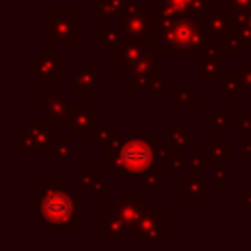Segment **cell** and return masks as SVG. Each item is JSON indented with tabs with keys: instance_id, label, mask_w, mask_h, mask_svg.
<instances>
[{
	"instance_id": "8fae6325",
	"label": "cell",
	"mask_w": 251,
	"mask_h": 251,
	"mask_svg": "<svg viewBox=\"0 0 251 251\" xmlns=\"http://www.w3.org/2000/svg\"><path fill=\"white\" fill-rule=\"evenodd\" d=\"M114 206H116L118 216H120L122 222L126 224L127 231H133L135 226L139 224L143 212H145L143 198H139V196H118Z\"/></svg>"
},
{
	"instance_id": "5bb4252c",
	"label": "cell",
	"mask_w": 251,
	"mask_h": 251,
	"mask_svg": "<svg viewBox=\"0 0 251 251\" xmlns=\"http://www.w3.org/2000/svg\"><path fill=\"white\" fill-rule=\"evenodd\" d=\"M224 55H198L196 59V80L198 82H220L224 76Z\"/></svg>"
},
{
	"instance_id": "ee69618b",
	"label": "cell",
	"mask_w": 251,
	"mask_h": 251,
	"mask_svg": "<svg viewBox=\"0 0 251 251\" xmlns=\"http://www.w3.org/2000/svg\"><path fill=\"white\" fill-rule=\"evenodd\" d=\"M239 159H241V163H247V161L251 159V151L243 147V151H241V155H239Z\"/></svg>"
},
{
	"instance_id": "30bf717a",
	"label": "cell",
	"mask_w": 251,
	"mask_h": 251,
	"mask_svg": "<svg viewBox=\"0 0 251 251\" xmlns=\"http://www.w3.org/2000/svg\"><path fill=\"white\" fill-rule=\"evenodd\" d=\"M98 126V110L90 106L88 98H82L78 102V108H75L71 118V133L73 135H88Z\"/></svg>"
},
{
	"instance_id": "484cf974",
	"label": "cell",
	"mask_w": 251,
	"mask_h": 251,
	"mask_svg": "<svg viewBox=\"0 0 251 251\" xmlns=\"http://www.w3.org/2000/svg\"><path fill=\"white\" fill-rule=\"evenodd\" d=\"M241 47H247L245 45V41H243V37L239 35V31L233 27L226 37H224V51H226V55H241Z\"/></svg>"
},
{
	"instance_id": "4fadbf2b",
	"label": "cell",
	"mask_w": 251,
	"mask_h": 251,
	"mask_svg": "<svg viewBox=\"0 0 251 251\" xmlns=\"http://www.w3.org/2000/svg\"><path fill=\"white\" fill-rule=\"evenodd\" d=\"M204 33L206 37H226L231 29H233V12L222 8V10H214L210 12L204 20Z\"/></svg>"
},
{
	"instance_id": "7a4b0ae2",
	"label": "cell",
	"mask_w": 251,
	"mask_h": 251,
	"mask_svg": "<svg viewBox=\"0 0 251 251\" xmlns=\"http://www.w3.org/2000/svg\"><path fill=\"white\" fill-rule=\"evenodd\" d=\"M37 226H51L55 233H78L80 231V204L82 200L69 194L59 178L45 180L37 190Z\"/></svg>"
},
{
	"instance_id": "f546056e",
	"label": "cell",
	"mask_w": 251,
	"mask_h": 251,
	"mask_svg": "<svg viewBox=\"0 0 251 251\" xmlns=\"http://www.w3.org/2000/svg\"><path fill=\"white\" fill-rule=\"evenodd\" d=\"M141 182L147 190H157L163 186V176H161V171H147L143 176H141Z\"/></svg>"
},
{
	"instance_id": "9c48e42d",
	"label": "cell",
	"mask_w": 251,
	"mask_h": 251,
	"mask_svg": "<svg viewBox=\"0 0 251 251\" xmlns=\"http://www.w3.org/2000/svg\"><path fill=\"white\" fill-rule=\"evenodd\" d=\"M96 231L98 233H104L108 241L112 243H122L126 241V224L122 222V218L118 216L116 212V206H108L104 214H100L96 218Z\"/></svg>"
},
{
	"instance_id": "ac0fdd59",
	"label": "cell",
	"mask_w": 251,
	"mask_h": 251,
	"mask_svg": "<svg viewBox=\"0 0 251 251\" xmlns=\"http://www.w3.org/2000/svg\"><path fill=\"white\" fill-rule=\"evenodd\" d=\"M198 141L196 133H190L184 126H176L169 133V147L171 151H188V145H194Z\"/></svg>"
},
{
	"instance_id": "6da1fadb",
	"label": "cell",
	"mask_w": 251,
	"mask_h": 251,
	"mask_svg": "<svg viewBox=\"0 0 251 251\" xmlns=\"http://www.w3.org/2000/svg\"><path fill=\"white\" fill-rule=\"evenodd\" d=\"M155 161V141L149 133L116 135L106 143V169L118 180L141 178Z\"/></svg>"
},
{
	"instance_id": "44dd1931",
	"label": "cell",
	"mask_w": 251,
	"mask_h": 251,
	"mask_svg": "<svg viewBox=\"0 0 251 251\" xmlns=\"http://www.w3.org/2000/svg\"><path fill=\"white\" fill-rule=\"evenodd\" d=\"M220 82H222V98L224 100H239L241 98V92L245 88L241 84L239 73H224Z\"/></svg>"
},
{
	"instance_id": "e575fe53",
	"label": "cell",
	"mask_w": 251,
	"mask_h": 251,
	"mask_svg": "<svg viewBox=\"0 0 251 251\" xmlns=\"http://www.w3.org/2000/svg\"><path fill=\"white\" fill-rule=\"evenodd\" d=\"M100 176H98V173L96 171H90V169H82L80 173H78V184L82 186V188H88L92 182H96Z\"/></svg>"
},
{
	"instance_id": "7402d4cb",
	"label": "cell",
	"mask_w": 251,
	"mask_h": 251,
	"mask_svg": "<svg viewBox=\"0 0 251 251\" xmlns=\"http://www.w3.org/2000/svg\"><path fill=\"white\" fill-rule=\"evenodd\" d=\"M204 155L212 165L214 163H229L233 159V147L229 143H206Z\"/></svg>"
},
{
	"instance_id": "4dcf8cb0",
	"label": "cell",
	"mask_w": 251,
	"mask_h": 251,
	"mask_svg": "<svg viewBox=\"0 0 251 251\" xmlns=\"http://www.w3.org/2000/svg\"><path fill=\"white\" fill-rule=\"evenodd\" d=\"M208 159H206V155H190V159H188V175H200V173H204L206 171V167H208Z\"/></svg>"
},
{
	"instance_id": "f1b7e54d",
	"label": "cell",
	"mask_w": 251,
	"mask_h": 251,
	"mask_svg": "<svg viewBox=\"0 0 251 251\" xmlns=\"http://www.w3.org/2000/svg\"><path fill=\"white\" fill-rule=\"evenodd\" d=\"M224 165L226 163H214V188L216 190H220L226 180H231L233 178V173L231 171H226Z\"/></svg>"
},
{
	"instance_id": "ab89813d",
	"label": "cell",
	"mask_w": 251,
	"mask_h": 251,
	"mask_svg": "<svg viewBox=\"0 0 251 251\" xmlns=\"http://www.w3.org/2000/svg\"><path fill=\"white\" fill-rule=\"evenodd\" d=\"M239 198H241V204H243V206L251 208V188H241Z\"/></svg>"
},
{
	"instance_id": "8992f818",
	"label": "cell",
	"mask_w": 251,
	"mask_h": 251,
	"mask_svg": "<svg viewBox=\"0 0 251 251\" xmlns=\"http://www.w3.org/2000/svg\"><path fill=\"white\" fill-rule=\"evenodd\" d=\"M169 229H171V218L163 214L159 206H145V212L133 229V239L137 243H153L159 241L161 235L169 233Z\"/></svg>"
},
{
	"instance_id": "60d3db41",
	"label": "cell",
	"mask_w": 251,
	"mask_h": 251,
	"mask_svg": "<svg viewBox=\"0 0 251 251\" xmlns=\"http://www.w3.org/2000/svg\"><path fill=\"white\" fill-rule=\"evenodd\" d=\"M239 129H241V133H245V135H251V116H245V118L241 120V124H239Z\"/></svg>"
},
{
	"instance_id": "ffe728a7",
	"label": "cell",
	"mask_w": 251,
	"mask_h": 251,
	"mask_svg": "<svg viewBox=\"0 0 251 251\" xmlns=\"http://www.w3.org/2000/svg\"><path fill=\"white\" fill-rule=\"evenodd\" d=\"M126 39L116 31V27H98V31H96V43L100 47H104L108 55H116L118 47Z\"/></svg>"
},
{
	"instance_id": "d590c367",
	"label": "cell",
	"mask_w": 251,
	"mask_h": 251,
	"mask_svg": "<svg viewBox=\"0 0 251 251\" xmlns=\"http://www.w3.org/2000/svg\"><path fill=\"white\" fill-rule=\"evenodd\" d=\"M239 76H241V84L245 90H251V63H243L239 67Z\"/></svg>"
},
{
	"instance_id": "f6af8a7d",
	"label": "cell",
	"mask_w": 251,
	"mask_h": 251,
	"mask_svg": "<svg viewBox=\"0 0 251 251\" xmlns=\"http://www.w3.org/2000/svg\"><path fill=\"white\" fill-rule=\"evenodd\" d=\"M247 49H249V53H251V41H249V43H247Z\"/></svg>"
},
{
	"instance_id": "2e32d148",
	"label": "cell",
	"mask_w": 251,
	"mask_h": 251,
	"mask_svg": "<svg viewBox=\"0 0 251 251\" xmlns=\"http://www.w3.org/2000/svg\"><path fill=\"white\" fill-rule=\"evenodd\" d=\"M161 73H149V71H127L124 73V88L129 92H137L141 88H149V84L159 78Z\"/></svg>"
},
{
	"instance_id": "cb8c5ba5",
	"label": "cell",
	"mask_w": 251,
	"mask_h": 251,
	"mask_svg": "<svg viewBox=\"0 0 251 251\" xmlns=\"http://www.w3.org/2000/svg\"><path fill=\"white\" fill-rule=\"evenodd\" d=\"M169 98L178 102L180 106L188 108V110H194L198 106V96L194 90H180V88H171L169 90Z\"/></svg>"
},
{
	"instance_id": "d4e9b609",
	"label": "cell",
	"mask_w": 251,
	"mask_h": 251,
	"mask_svg": "<svg viewBox=\"0 0 251 251\" xmlns=\"http://www.w3.org/2000/svg\"><path fill=\"white\" fill-rule=\"evenodd\" d=\"M126 0H100L98 4V18L100 20H116L124 8Z\"/></svg>"
},
{
	"instance_id": "1f68e13d",
	"label": "cell",
	"mask_w": 251,
	"mask_h": 251,
	"mask_svg": "<svg viewBox=\"0 0 251 251\" xmlns=\"http://www.w3.org/2000/svg\"><path fill=\"white\" fill-rule=\"evenodd\" d=\"M86 192H88L90 198H106L108 196V182L104 178H98L96 182H92L86 188Z\"/></svg>"
},
{
	"instance_id": "b9f144b4",
	"label": "cell",
	"mask_w": 251,
	"mask_h": 251,
	"mask_svg": "<svg viewBox=\"0 0 251 251\" xmlns=\"http://www.w3.org/2000/svg\"><path fill=\"white\" fill-rule=\"evenodd\" d=\"M241 120H243L241 116H227V118H226V126H231V127H235V126H237V127H239Z\"/></svg>"
},
{
	"instance_id": "7c38bea8",
	"label": "cell",
	"mask_w": 251,
	"mask_h": 251,
	"mask_svg": "<svg viewBox=\"0 0 251 251\" xmlns=\"http://www.w3.org/2000/svg\"><path fill=\"white\" fill-rule=\"evenodd\" d=\"M100 86V69L96 63H82L71 80L73 92H98Z\"/></svg>"
},
{
	"instance_id": "52a82bcc",
	"label": "cell",
	"mask_w": 251,
	"mask_h": 251,
	"mask_svg": "<svg viewBox=\"0 0 251 251\" xmlns=\"http://www.w3.org/2000/svg\"><path fill=\"white\" fill-rule=\"evenodd\" d=\"M35 108L45 110L55 126H71L75 108H73L71 98H65L61 90H37Z\"/></svg>"
},
{
	"instance_id": "d6a6232c",
	"label": "cell",
	"mask_w": 251,
	"mask_h": 251,
	"mask_svg": "<svg viewBox=\"0 0 251 251\" xmlns=\"http://www.w3.org/2000/svg\"><path fill=\"white\" fill-rule=\"evenodd\" d=\"M147 90H149V94H151V98H153V100H159L163 92H169V90H171V86H169V82H167V80H163V78L159 76V78H155V80L149 84V88H147Z\"/></svg>"
},
{
	"instance_id": "f35d334b",
	"label": "cell",
	"mask_w": 251,
	"mask_h": 251,
	"mask_svg": "<svg viewBox=\"0 0 251 251\" xmlns=\"http://www.w3.org/2000/svg\"><path fill=\"white\" fill-rule=\"evenodd\" d=\"M139 10H141V4H139L137 0H126L120 14H126V16H127V14H135V12H139Z\"/></svg>"
},
{
	"instance_id": "ba28073f",
	"label": "cell",
	"mask_w": 251,
	"mask_h": 251,
	"mask_svg": "<svg viewBox=\"0 0 251 251\" xmlns=\"http://www.w3.org/2000/svg\"><path fill=\"white\" fill-rule=\"evenodd\" d=\"M27 73H33L37 82H57L63 80V57L55 51H45L35 55L33 63H29Z\"/></svg>"
},
{
	"instance_id": "e0dca14e",
	"label": "cell",
	"mask_w": 251,
	"mask_h": 251,
	"mask_svg": "<svg viewBox=\"0 0 251 251\" xmlns=\"http://www.w3.org/2000/svg\"><path fill=\"white\" fill-rule=\"evenodd\" d=\"M206 192V184L198 175H186L176 182L178 198H200Z\"/></svg>"
},
{
	"instance_id": "836d02e7",
	"label": "cell",
	"mask_w": 251,
	"mask_h": 251,
	"mask_svg": "<svg viewBox=\"0 0 251 251\" xmlns=\"http://www.w3.org/2000/svg\"><path fill=\"white\" fill-rule=\"evenodd\" d=\"M224 8L229 12H249L251 0H224Z\"/></svg>"
},
{
	"instance_id": "3957f363",
	"label": "cell",
	"mask_w": 251,
	"mask_h": 251,
	"mask_svg": "<svg viewBox=\"0 0 251 251\" xmlns=\"http://www.w3.org/2000/svg\"><path fill=\"white\" fill-rule=\"evenodd\" d=\"M151 10L155 14L163 43L167 45V49L171 53L173 51H178V53L196 51L202 45V41L206 39L202 20L178 16L163 0H153Z\"/></svg>"
},
{
	"instance_id": "5b68a950",
	"label": "cell",
	"mask_w": 251,
	"mask_h": 251,
	"mask_svg": "<svg viewBox=\"0 0 251 251\" xmlns=\"http://www.w3.org/2000/svg\"><path fill=\"white\" fill-rule=\"evenodd\" d=\"M55 124L47 116H33L25 120V131L18 141L20 153H49L55 137Z\"/></svg>"
},
{
	"instance_id": "d6986e66",
	"label": "cell",
	"mask_w": 251,
	"mask_h": 251,
	"mask_svg": "<svg viewBox=\"0 0 251 251\" xmlns=\"http://www.w3.org/2000/svg\"><path fill=\"white\" fill-rule=\"evenodd\" d=\"M71 139H73V133H55L51 151H49L55 163H67L71 159V155H73Z\"/></svg>"
},
{
	"instance_id": "8d00e7d4",
	"label": "cell",
	"mask_w": 251,
	"mask_h": 251,
	"mask_svg": "<svg viewBox=\"0 0 251 251\" xmlns=\"http://www.w3.org/2000/svg\"><path fill=\"white\" fill-rule=\"evenodd\" d=\"M237 31H239V35L243 37V41H245V45L251 41V10L247 12V16H245V22H243V25H239V27H235Z\"/></svg>"
},
{
	"instance_id": "9a60e30c",
	"label": "cell",
	"mask_w": 251,
	"mask_h": 251,
	"mask_svg": "<svg viewBox=\"0 0 251 251\" xmlns=\"http://www.w3.org/2000/svg\"><path fill=\"white\" fill-rule=\"evenodd\" d=\"M151 49L143 43V41H133V39H126L118 51H116V71L118 73H126L137 59H141L145 53H149Z\"/></svg>"
},
{
	"instance_id": "4316f807",
	"label": "cell",
	"mask_w": 251,
	"mask_h": 251,
	"mask_svg": "<svg viewBox=\"0 0 251 251\" xmlns=\"http://www.w3.org/2000/svg\"><path fill=\"white\" fill-rule=\"evenodd\" d=\"M226 118H227V116H224V108L218 106V108H214V114H212V116L204 118V124L210 126L216 135H222V133H224V127H226Z\"/></svg>"
},
{
	"instance_id": "603a6c76",
	"label": "cell",
	"mask_w": 251,
	"mask_h": 251,
	"mask_svg": "<svg viewBox=\"0 0 251 251\" xmlns=\"http://www.w3.org/2000/svg\"><path fill=\"white\" fill-rule=\"evenodd\" d=\"M118 135L116 126H96L86 137L90 145H106L108 141H112Z\"/></svg>"
},
{
	"instance_id": "83f0119b",
	"label": "cell",
	"mask_w": 251,
	"mask_h": 251,
	"mask_svg": "<svg viewBox=\"0 0 251 251\" xmlns=\"http://www.w3.org/2000/svg\"><path fill=\"white\" fill-rule=\"evenodd\" d=\"M188 159H190V153L188 151H173L171 157H169V167L171 171L175 173H182L188 169Z\"/></svg>"
},
{
	"instance_id": "bcb514c9",
	"label": "cell",
	"mask_w": 251,
	"mask_h": 251,
	"mask_svg": "<svg viewBox=\"0 0 251 251\" xmlns=\"http://www.w3.org/2000/svg\"><path fill=\"white\" fill-rule=\"evenodd\" d=\"M37 2H51V0H37Z\"/></svg>"
},
{
	"instance_id": "277c9868",
	"label": "cell",
	"mask_w": 251,
	"mask_h": 251,
	"mask_svg": "<svg viewBox=\"0 0 251 251\" xmlns=\"http://www.w3.org/2000/svg\"><path fill=\"white\" fill-rule=\"evenodd\" d=\"M45 51L55 47H75L80 43V12L78 10H45Z\"/></svg>"
},
{
	"instance_id": "74e56055",
	"label": "cell",
	"mask_w": 251,
	"mask_h": 251,
	"mask_svg": "<svg viewBox=\"0 0 251 251\" xmlns=\"http://www.w3.org/2000/svg\"><path fill=\"white\" fill-rule=\"evenodd\" d=\"M171 147L169 145H159L155 143V159L161 161V163H169V157H171Z\"/></svg>"
},
{
	"instance_id": "7bdbcfd3",
	"label": "cell",
	"mask_w": 251,
	"mask_h": 251,
	"mask_svg": "<svg viewBox=\"0 0 251 251\" xmlns=\"http://www.w3.org/2000/svg\"><path fill=\"white\" fill-rule=\"evenodd\" d=\"M239 141H241V145H243L245 149H249V151H251V135H245V133H241Z\"/></svg>"
}]
</instances>
